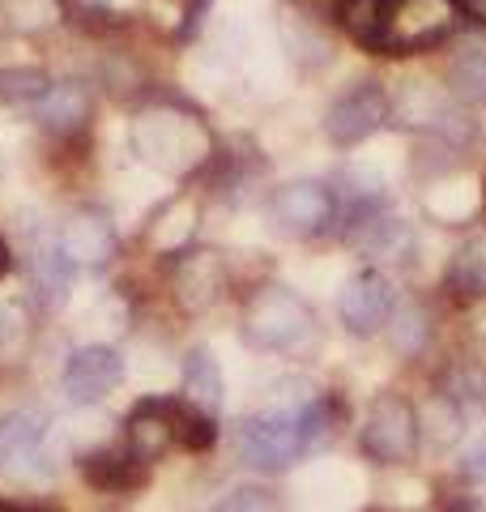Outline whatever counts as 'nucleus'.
<instances>
[{
  "label": "nucleus",
  "mask_w": 486,
  "mask_h": 512,
  "mask_svg": "<svg viewBox=\"0 0 486 512\" xmlns=\"http://www.w3.org/2000/svg\"><path fill=\"white\" fill-rule=\"evenodd\" d=\"M243 338L256 350L295 355V350L312 346L316 316L295 291H286V286H261V291L248 299V308H243Z\"/></svg>",
  "instance_id": "nucleus-1"
},
{
  "label": "nucleus",
  "mask_w": 486,
  "mask_h": 512,
  "mask_svg": "<svg viewBox=\"0 0 486 512\" xmlns=\"http://www.w3.org/2000/svg\"><path fill=\"white\" fill-rule=\"evenodd\" d=\"M307 410V406H303ZM303 410H273L265 406L261 414H248L239 427V457L252 470L282 474L307 453V431H303Z\"/></svg>",
  "instance_id": "nucleus-2"
},
{
  "label": "nucleus",
  "mask_w": 486,
  "mask_h": 512,
  "mask_svg": "<svg viewBox=\"0 0 486 512\" xmlns=\"http://www.w3.org/2000/svg\"><path fill=\"white\" fill-rule=\"evenodd\" d=\"M418 436H423V427H418L414 406L405 402L401 393H380L376 402H371V410H367L359 444H363V453L376 461V466H401V461L414 457Z\"/></svg>",
  "instance_id": "nucleus-3"
},
{
  "label": "nucleus",
  "mask_w": 486,
  "mask_h": 512,
  "mask_svg": "<svg viewBox=\"0 0 486 512\" xmlns=\"http://www.w3.org/2000/svg\"><path fill=\"white\" fill-rule=\"evenodd\" d=\"M333 218H337L333 192L316 180L282 184L269 197V222H273V231L286 235V239H312L320 231H329Z\"/></svg>",
  "instance_id": "nucleus-4"
},
{
  "label": "nucleus",
  "mask_w": 486,
  "mask_h": 512,
  "mask_svg": "<svg viewBox=\"0 0 486 512\" xmlns=\"http://www.w3.org/2000/svg\"><path fill=\"white\" fill-rule=\"evenodd\" d=\"M133 141L154 167H167V171H184L201 158L197 146H192V141H201L197 120H184L175 111H145L133 128Z\"/></svg>",
  "instance_id": "nucleus-5"
},
{
  "label": "nucleus",
  "mask_w": 486,
  "mask_h": 512,
  "mask_svg": "<svg viewBox=\"0 0 486 512\" xmlns=\"http://www.w3.org/2000/svg\"><path fill=\"white\" fill-rule=\"evenodd\" d=\"M384 120H388V94L376 82H359L329 107L324 137H329L333 146L350 150V146H359V141H367L371 133H380Z\"/></svg>",
  "instance_id": "nucleus-6"
},
{
  "label": "nucleus",
  "mask_w": 486,
  "mask_h": 512,
  "mask_svg": "<svg viewBox=\"0 0 486 512\" xmlns=\"http://www.w3.org/2000/svg\"><path fill=\"white\" fill-rule=\"evenodd\" d=\"M124 384V355L116 346H77L69 363H64V376H60V389L69 393V402H103L107 393H116Z\"/></svg>",
  "instance_id": "nucleus-7"
},
{
  "label": "nucleus",
  "mask_w": 486,
  "mask_h": 512,
  "mask_svg": "<svg viewBox=\"0 0 486 512\" xmlns=\"http://www.w3.org/2000/svg\"><path fill=\"white\" fill-rule=\"evenodd\" d=\"M337 316H342L346 333H354V338L380 333L388 316H393V286H388V278L376 274V269H359L337 295Z\"/></svg>",
  "instance_id": "nucleus-8"
},
{
  "label": "nucleus",
  "mask_w": 486,
  "mask_h": 512,
  "mask_svg": "<svg viewBox=\"0 0 486 512\" xmlns=\"http://www.w3.org/2000/svg\"><path fill=\"white\" fill-rule=\"evenodd\" d=\"M56 252L73 269H103L111 256H116V227H111L99 210L69 214L56 235Z\"/></svg>",
  "instance_id": "nucleus-9"
},
{
  "label": "nucleus",
  "mask_w": 486,
  "mask_h": 512,
  "mask_svg": "<svg viewBox=\"0 0 486 512\" xmlns=\"http://www.w3.org/2000/svg\"><path fill=\"white\" fill-rule=\"evenodd\" d=\"M175 414H180V402H167V397H145V402L133 406L124 423V436H128V453H133L141 466H150L167 453L175 440Z\"/></svg>",
  "instance_id": "nucleus-10"
},
{
  "label": "nucleus",
  "mask_w": 486,
  "mask_h": 512,
  "mask_svg": "<svg viewBox=\"0 0 486 512\" xmlns=\"http://www.w3.org/2000/svg\"><path fill=\"white\" fill-rule=\"evenodd\" d=\"M47 440V419L39 410H9L0 414V470L22 474L30 461H39Z\"/></svg>",
  "instance_id": "nucleus-11"
},
{
  "label": "nucleus",
  "mask_w": 486,
  "mask_h": 512,
  "mask_svg": "<svg viewBox=\"0 0 486 512\" xmlns=\"http://www.w3.org/2000/svg\"><path fill=\"white\" fill-rule=\"evenodd\" d=\"M397 0H337V22L367 52L388 56V30H393Z\"/></svg>",
  "instance_id": "nucleus-12"
},
{
  "label": "nucleus",
  "mask_w": 486,
  "mask_h": 512,
  "mask_svg": "<svg viewBox=\"0 0 486 512\" xmlns=\"http://www.w3.org/2000/svg\"><path fill=\"white\" fill-rule=\"evenodd\" d=\"M226 286V269L214 252H192L184 256L180 274H175V295H180V303L188 312H205L209 303H218Z\"/></svg>",
  "instance_id": "nucleus-13"
},
{
  "label": "nucleus",
  "mask_w": 486,
  "mask_h": 512,
  "mask_svg": "<svg viewBox=\"0 0 486 512\" xmlns=\"http://www.w3.org/2000/svg\"><path fill=\"white\" fill-rule=\"evenodd\" d=\"M184 402L209 414V419H214L226 402V380H222L218 359L209 355V346H192L184 355Z\"/></svg>",
  "instance_id": "nucleus-14"
},
{
  "label": "nucleus",
  "mask_w": 486,
  "mask_h": 512,
  "mask_svg": "<svg viewBox=\"0 0 486 512\" xmlns=\"http://www.w3.org/2000/svg\"><path fill=\"white\" fill-rule=\"evenodd\" d=\"M81 474H86L90 487L99 491H128V487H141L145 483V466L120 448H94V453L81 457Z\"/></svg>",
  "instance_id": "nucleus-15"
},
{
  "label": "nucleus",
  "mask_w": 486,
  "mask_h": 512,
  "mask_svg": "<svg viewBox=\"0 0 486 512\" xmlns=\"http://www.w3.org/2000/svg\"><path fill=\"white\" fill-rule=\"evenodd\" d=\"M86 116H90V94L77 82H56L35 103V120L52 128V133H73V128L86 124Z\"/></svg>",
  "instance_id": "nucleus-16"
},
{
  "label": "nucleus",
  "mask_w": 486,
  "mask_h": 512,
  "mask_svg": "<svg viewBox=\"0 0 486 512\" xmlns=\"http://www.w3.org/2000/svg\"><path fill=\"white\" fill-rule=\"evenodd\" d=\"M448 86L461 103H486V43H469L448 64Z\"/></svg>",
  "instance_id": "nucleus-17"
},
{
  "label": "nucleus",
  "mask_w": 486,
  "mask_h": 512,
  "mask_svg": "<svg viewBox=\"0 0 486 512\" xmlns=\"http://www.w3.org/2000/svg\"><path fill=\"white\" fill-rule=\"evenodd\" d=\"M448 286L465 299L486 295V235L457 248V256H452V265H448Z\"/></svg>",
  "instance_id": "nucleus-18"
},
{
  "label": "nucleus",
  "mask_w": 486,
  "mask_h": 512,
  "mask_svg": "<svg viewBox=\"0 0 486 512\" xmlns=\"http://www.w3.org/2000/svg\"><path fill=\"white\" fill-rule=\"evenodd\" d=\"M69 261L52 248V252H39L35 256V274H30V286H35V295L43 308H60L64 295H69Z\"/></svg>",
  "instance_id": "nucleus-19"
},
{
  "label": "nucleus",
  "mask_w": 486,
  "mask_h": 512,
  "mask_svg": "<svg viewBox=\"0 0 486 512\" xmlns=\"http://www.w3.org/2000/svg\"><path fill=\"white\" fill-rule=\"evenodd\" d=\"M56 82L47 77L39 64H13L0 69V103H39Z\"/></svg>",
  "instance_id": "nucleus-20"
},
{
  "label": "nucleus",
  "mask_w": 486,
  "mask_h": 512,
  "mask_svg": "<svg viewBox=\"0 0 486 512\" xmlns=\"http://www.w3.org/2000/svg\"><path fill=\"white\" fill-rule=\"evenodd\" d=\"M444 397L461 414L465 410H482L486 406V376L478 372V367H452V372L444 376Z\"/></svg>",
  "instance_id": "nucleus-21"
},
{
  "label": "nucleus",
  "mask_w": 486,
  "mask_h": 512,
  "mask_svg": "<svg viewBox=\"0 0 486 512\" xmlns=\"http://www.w3.org/2000/svg\"><path fill=\"white\" fill-rule=\"evenodd\" d=\"M175 440H180L184 448H192V453H205V448L218 440V427L197 406L180 402V414H175Z\"/></svg>",
  "instance_id": "nucleus-22"
},
{
  "label": "nucleus",
  "mask_w": 486,
  "mask_h": 512,
  "mask_svg": "<svg viewBox=\"0 0 486 512\" xmlns=\"http://www.w3.org/2000/svg\"><path fill=\"white\" fill-rule=\"evenodd\" d=\"M5 13H9V26L35 35V30L60 22V0H5Z\"/></svg>",
  "instance_id": "nucleus-23"
},
{
  "label": "nucleus",
  "mask_w": 486,
  "mask_h": 512,
  "mask_svg": "<svg viewBox=\"0 0 486 512\" xmlns=\"http://www.w3.org/2000/svg\"><path fill=\"white\" fill-rule=\"evenodd\" d=\"M423 342H427V316H423V308L401 303V308L393 312V346L401 350V355H418Z\"/></svg>",
  "instance_id": "nucleus-24"
},
{
  "label": "nucleus",
  "mask_w": 486,
  "mask_h": 512,
  "mask_svg": "<svg viewBox=\"0 0 486 512\" xmlns=\"http://www.w3.org/2000/svg\"><path fill=\"white\" fill-rule=\"evenodd\" d=\"M209 512H282V504H278V495L265 491V487H235Z\"/></svg>",
  "instance_id": "nucleus-25"
},
{
  "label": "nucleus",
  "mask_w": 486,
  "mask_h": 512,
  "mask_svg": "<svg viewBox=\"0 0 486 512\" xmlns=\"http://www.w3.org/2000/svg\"><path fill=\"white\" fill-rule=\"evenodd\" d=\"M461 474L469 478V483H486V431L465 448V457H461Z\"/></svg>",
  "instance_id": "nucleus-26"
},
{
  "label": "nucleus",
  "mask_w": 486,
  "mask_h": 512,
  "mask_svg": "<svg viewBox=\"0 0 486 512\" xmlns=\"http://www.w3.org/2000/svg\"><path fill=\"white\" fill-rule=\"evenodd\" d=\"M465 18H474V22H486V0H452Z\"/></svg>",
  "instance_id": "nucleus-27"
},
{
  "label": "nucleus",
  "mask_w": 486,
  "mask_h": 512,
  "mask_svg": "<svg viewBox=\"0 0 486 512\" xmlns=\"http://www.w3.org/2000/svg\"><path fill=\"white\" fill-rule=\"evenodd\" d=\"M9 265H13V256H9V244H5V235H0V274H9Z\"/></svg>",
  "instance_id": "nucleus-28"
},
{
  "label": "nucleus",
  "mask_w": 486,
  "mask_h": 512,
  "mask_svg": "<svg viewBox=\"0 0 486 512\" xmlns=\"http://www.w3.org/2000/svg\"><path fill=\"white\" fill-rule=\"evenodd\" d=\"M13 512H47V508H13Z\"/></svg>",
  "instance_id": "nucleus-29"
},
{
  "label": "nucleus",
  "mask_w": 486,
  "mask_h": 512,
  "mask_svg": "<svg viewBox=\"0 0 486 512\" xmlns=\"http://www.w3.org/2000/svg\"><path fill=\"white\" fill-rule=\"evenodd\" d=\"M448 512H469V508H465V504H457V508H448Z\"/></svg>",
  "instance_id": "nucleus-30"
}]
</instances>
